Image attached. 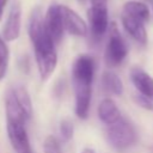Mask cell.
Here are the masks:
<instances>
[{"instance_id":"1","label":"cell","mask_w":153,"mask_h":153,"mask_svg":"<svg viewBox=\"0 0 153 153\" xmlns=\"http://www.w3.org/2000/svg\"><path fill=\"white\" fill-rule=\"evenodd\" d=\"M29 36L35 50L37 68L42 80L48 79L55 71L57 55L55 43L48 33L39 7L32 10L29 20Z\"/></svg>"},{"instance_id":"2","label":"cell","mask_w":153,"mask_h":153,"mask_svg":"<svg viewBox=\"0 0 153 153\" xmlns=\"http://www.w3.org/2000/svg\"><path fill=\"white\" fill-rule=\"evenodd\" d=\"M130 80L135 87V99L140 106L153 111V78L140 67L130 69Z\"/></svg>"},{"instance_id":"3","label":"cell","mask_w":153,"mask_h":153,"mask_svg":"<svg viewBox=\"0 0 153 153\" xmlns=\"http://www.w3.org/2000/svg\"><path fill=\"white\" fill-rule=\"evenodd\" d=\"M106 139H108V142L114 148L122 151L135 143L136 131L133 124L128 120L121 117L115 123L108 126Z\"/></svg>"},{"instance_id":"4","label":"cell","mask_w":153,"mask_h":153,"mask_svg":"<svg viewBox=\"0 0 153 153\" xmlns=\"http://www.w3.org/2000/svg\"><path fill=\"white\" fill-rule=\"evenodd\" d=\"M128 48L122 38L117 26L115 23L110 24V31H109V41L105 49V63L108 67H116L121 65L124 59L127 57Z\"/></svg>"},{"instance_id":"5","label":"cell","mask_w":153,"mask_h":153,"mask_svg":"<svg viewBox=\"0 0 153 153\" xmlns=\"http://www.w3.org/2000/svg\"><path fill=\"white\" fill-rule=\"evenodd\" d=\"M90 23V33L93 41L98 42L108 30V7L106 0H92L87 12Z\"/></svg>"},{"instance_id":"6","label":"cell","mask_w":153,"mask_h":153,"mask_svg":"<svg viewBox=\"0 0 153 153\" xmlns=\"http://www.w3.org/2000/svg\"><path fill=\"white\" fill-rule=\"evenodd\" d=\"M7 136L16 153H33L26 133L25 122L6 121Z\"/></svg>"},{"instance_id":"7","label":"cell","mask_w":153,"mask_h":153,"mask_svg":"<svg viewBox=\"0 0 153 153\" xmlns=\"http://www.w3.org/2000/svg\"><path fill=\"white\" fill-rule=\"evenodd\" d=\"M44 25L50 35L51 39L54 43H59L62 39L63 36V23H62V17L60 12V5L57 4H51L47 11L45 19H44Z\"/></svg>"},{"instance_id":"8","label":"cell","mask_w":153,"mask_h":153,"mask_svg":"<svg viewBox=\"0 0 153 153\" xmlns=\"http://www.w3.org/2000/svg\"><path fill=\"white\" fill-rule=\"evenodd\" d=\"M60 12L65 30H67L71 35L78 37H84L87 35V25L76 12L63 5H60Z\"/></svg>"},{"instance_id":"9","label":"cell","mask_w":153,"mask_h":153,"mask_svg":"<svg viewBox=\"0 0 153 153\" xmlns=\"http://www.w3.org/2000/svg\"><path fill=\"white\" fill-rule=\"evenodd\" d=\"M91 85L88 82L73 81L75 93V114L79 118L86 120L91 103Z\"/></svg>"},{"instance_id":"10","label":"cell","mask_w":153,"mask_h":153,"mask_svg":"<svg viewBox=\"0 0 153 153\" xmlns=\"http://www.w3.org/2000/svg\"><path fill=\"white\" fill-rule=\"evenodd\" d=\"M94 74V60L90 55H80L75 59L72 67L73 81L91 82Z\"/></svg>"},{"instance_id":"11","label":"cell","mask_w":153,"mask_h":153,"mask_svg":"<svg viewBox=\"0 0 153 153\" xmlns=\"http://www.w3.org/2000/svg\"><path fill=\"white\" fill-rule=\"evenodd\" d=\"M20 18H22V8H20V5H19V1L14 0L12 6H11L7 20H6L4 30H2V35H4L5 41L11 42V41H14L19 37Z\"/></svg>"},{"instance_id":"12","label":"cell","mask_w":153,"mask_h":153,"mask_svg":"<svg viewBox=\"0 0 153 153\" xmlns=\"http://www.w3.org/2000/svg\"><path fill=\"white\" fill-rule=\"evenodd\" d=\"M122 24L124 30L127 31V33L135 39L137 43L145 45L147 42V33H146V29H145V22H142L141 19L133 17L130 14L123 13L122 12Z\"/></svg>"},{"instance_id":"13","label":"cell","mask_w":153,"mask_h":153,"mask_svg":"<svg viewBox=\"0 0 153 153\" xmlns=\"http://www.w3.org/2000/svg\"><path fill=\"white\" fill-rule=\"evenodd\" d=\"M98 117L106 126L115 123L122 116L116 103L111 98H104L98 105Z\"/></svg>"},{"instance_id":"14","label":"cell","mask_w":153,"mask_h":153,"mask_svg":"<svg viewBox=\"0 0 153 153\" xmlns=\"http://www.w3.org/2000/svg\"><path fill=\"white\" fill-rule=\"evenodd\" d=\"M100 84H102V88L106 93L115 94V96H122V93H123L122 80L120 79V76L116 73H114L111 71H105L102 74Z\"/></svg>"},{"instance_id":"15","label":"cell","mask_w":153,"mask_h":153,"mask_svg":"<svg viewBox=\"0 0 153 153\" xmlns=\"http://www.w3.org/2000/svg\"><path fill=\"white\" fill-rule=\"evenodd\" d=\"M12 91L14 93L16 100L19 104L20 109L24 111L26 117L30 120L31 116H32V103H31V98H30V94H29L27 90L24 86L18 85V86L12 87Z\"/></svg>"},{"instance_id":"16","label":"cell","mask_w":153,"mask_h":153,"mask_svg":"<svg viewBox=\"0 0 153 153\" xmlns=\"http://www.w3.org/2000/svg\"><path fill=\"white\" fill-rule=\"evenodd\" d=\"M123 13L130 14L133 17H136L139 19H141L142 22H147L149 19V11L148 7L139 1H128L123 5Z\"/></svg>"},{"instance_id":"17","label":"cell","mask_w":153,"mask_h":153,"mask_svg":"<svg viewBox=\"0 0 153 153\" xmlns=\"http://www.w3.org/2000/svg\"><path fill=\"white\" fill-rule=\"evenodd\" d=\"M8 59H10V51L5 43V41L0 37V80L5 76L8 67Z\"/></svg>"},{"instance_id":"18","label":"cell","mask_w":153,"mask_h":153,"mask_svg":"<svg viewBox=\"0 0 153 153\" xmlns=\"http://www.w3.org/2000/svg\"><path fill=\"white\" fill-rule=\"evenodd\" d=\"M73 131H74V126L71 120H62L60 123V137L62 142H68L73 137Z\"/></svg>"},{"instance_id":"19","label":"cell","mask_w":153,"mask_h":153,"mask_svg":"<svg viewBox=\"0 0 153 153\" xmlns=\"http://www.w3.org/2000/svg\"><path fill=\"white\" fill-rule=\"evenodd\" d=\"M43 152L44 153H62L59 140L53 135L47 136L43 142Z\"/></svg>"},{"instance_id":"20","label":"cell","mask_w":153,"mask_h":153,"mask_svg":"<svg viewBox=\"0 0 153 153\" xmlns=\"http://www.w3.org/2000/svg\"><path fill=\"white\" fill-rule=\"evenodd\" d=\"M7 4V0H0V20L2 19V14H4V8L5 5Z\"/></svg>"},{"instance_id":"21","label":"cell","mask_w":153,"mask_h":153,"mask_svg":"<svg viewBox=\"0 0 153 153\" xmlns=\"http://www.w3.org/2000/svg\"><path fill=\"white\" fill-rule=\"evenodd\" d=\"M80 153H96L93 149H91V148H84Z\"/></svg>"},{"instance_id":"22","label":"cell","mask_w":153,"mask_h":153,"mask_svg":"<svg viewBox=\"0 0 153 153\" xmlns=\"http://www.w3.org/2000/svg\"><path fill=\"white\" fill-rule=\"evenodd\" d=\"M146 1H148V2H151V4L153 5V0H146Z\"/></svg>"},{"instance_id":"23","label":"cell","mask_w":153,"mask_h":153,"mask_svg":"<svg viewBox=\"0 0 153 153\" xmlns=\"http://www.w3.org/2000/svg\"><path fill=\"white\" fill-rule=\"evenodd\" d=\"M152 153H153V151H152Z\"/></svg>"}]
</instances>
